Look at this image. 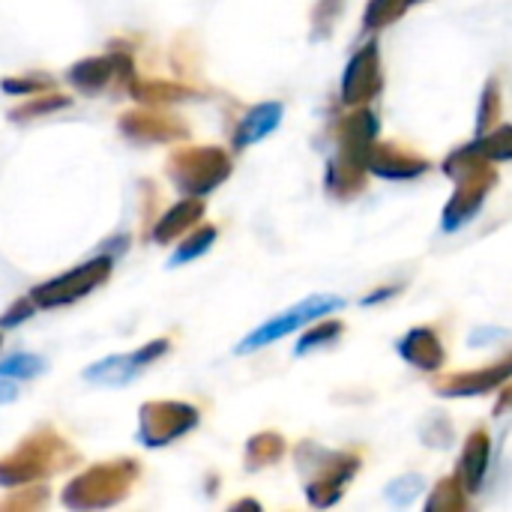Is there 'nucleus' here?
Instances as JSON below:
<instances>
[{"instance_id":"obj_1","label":"nucleus","mask_w":512,"mask_h":512,"mask_svg":"<svg viewBox=\"0 0 512 512\" xmlns=\"http://www.w3.org/2000/svg\"><path fill=\"white\" fill-rule=\"evenodd\" d=\"M342 306H345V300H339V297H309V300H303L300 306H294V309L276 315L273 321H267L264 327H258L252 336H246L243 345L237 348V354L258 351V348H264V345H270V342H276V339L294 333V330L303 327V324L321 321L324 315H330V312H336V309H342Z\"/></svg>"},{"instance_id":"obj_2","label":"nucleus","mask_w":512,"mask_h":512,"mask_svg":"<svg viewBox=\"0 0 512 512\" xmlns=\"http://www.w3.org/2000/svg\"><path fill=\"white\" fill-rule=\"evenodd\" d=\"M165 348H168L165 342H153L147 351L123 354V357H108V360L90 366V369L84 372V378H87V381H96V384H105V387H123V384H129V381L141 372L144 363H150L153 357H159Z\"/></svg>"},{"instance_id":"obj_3","label":"nucleus","mask_w":512,"mask_h":512,"mask_svg":"<svg viewBox=\"0 0 512 512\" xmlns=\"http://www.w3.org/2000/svg\"><path fill=\"white\" fill-rule=\"evenodd\" d=\"M279 120H282V105L279 102H264V105L252 108L246 114V120L240 123V129H237V138H234L237 147L261 141L264 135H270L279 126Z\"/></svg>"},{"instance_id":"obj_4","label":"nucleus","mask_w":512,"mask_h":512,"mask_svg":"<svg viewBox=\"0 0 512 512\" xmlns=\"http://www.w3.org/2000/svg\"><path fill=\"white\" fill-rule=\"evenodd\" d=\"M45 369V360L36 354H12L6 360H0V378H36Z\"/></svg>"},{"instance_id":"obj_5","label":"nucleus","mask_w":512,"mask_h":512,"mask_svg":"<svg viewBox=\"0 0 512 512\" xmlns=\"http://www.w3.org/2000/svg\"><path fill=\"white\" fill-rule=\"evenodd\" d=\"M216 240V231L213 228H207V231H201L192 243H186L174 258H171V264H183V261H189V258H198V255H204L207 252V246Z\"/></svg>"},{"instance_id":"obj_6","label":"nucleus","mask_w":512,"mask_h":512,"mask_svg":"<svg viewBox=\"0 0 512 512\" xmlns=\"http://www.w3.org/2000/svg\"><path fill=\"white\" fill-rule=\"evenodd\" d=\"M333 336H339V324H324V327H318L315 333H309V336L300 342L297 354H306V351H312V348H318V345L330 342Z\"/></svg>"},{"instance_id":"obj_7","label":"nucleus","mask_w":512,"mask_h":512,"mask_svg":"<svg viewBox=\"0 0 512 512\" xmlns=\"http://www.w3.org/2000/svg\"><path fill=\"white\" fill-rule=\"evenodd\" d=\"M12 399H15V384L0 381V405H6V402H12Z\"/></svg>"}]
</instances>
